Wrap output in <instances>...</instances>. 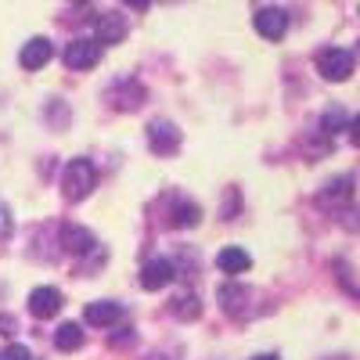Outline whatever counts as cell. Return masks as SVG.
Instances as JSON below:
<instances>
[{"label":"cell","instance_id":"cell-1","mask_svg":"<svg viewBox=\"0 0 360 360\" xmlns=\"http://www.w3.org/2000/svg\"><path fill=\"white\" fill-rule=\"evenodd\" d=\"M94 184H98V173H94V166H90L86 159H72V162L65 166L62 191H65V198H69V202L86 198L90 191H94Z\"/></svg>","mask_w":360,"mask_h":360},{"label":"cell","instance_id":"cell-2","mask_svg":"<svg viewBox=\"0 0 360 360\" xmlns=\"http://www.w3.org/2000/svg\"><path fill=\"white\" fill-rule=\"evenodd\" d=\"M353 65H356V58L346 51V47H324L317 54V72L328 79V83H342L353 76Z\"/></svg>","mask_w":360,"mask_h":360},{"label":"cell","instance_id":"cell-3","mask_svg":"<svg viewBox=\"0 0 360 360\" xmlns=\"http://www.w3.org/2000/svg\"><path fill=\"white\" fill-rule=\"evenodd\" d=\"M101 40H90V37H79V40H72L69 47H65V65L76 72H83V69H94L98 62H101Z\"/></svg>","mask_w":360,"mask_h":360},{"label":"cell","instance_id":"cell-4","mask_svg":"<svg viewBox=\"0 0 360 360\" xmlns=\"http://www.w3.org/2000/svg\"><path fill=\"white\" fill-rule=\"evenodd\" d=\"M58 310H62V292H58V288L40 285V288L29 292V314H33V317L47 321V317H54Z\"/></svg>","mask_w":360,"mask_h":360},{"label":"cell","instance_id":"cell-5","mask_svg":"<svg viewBox=\"0 0 360 360\" xmlns=\"http://www.w3.org/2000/svg\"><path fill=\"white\" fill-rule=\"evenodd\" d=\"M108 98H112V105H115L119 112H134V108L144 105V86H141L137 79H119V83L108 90Z\"/></svg>","mask_w":360,"mask_h":360},{"label":"cell","instance_id":"cell-6","mask_svg":"<svg viewBox=\"0 0 360 360\" xmlns=\"http://www.w3.org/2000/svg\"><path fill=\"white\" fill-rule=\"evenodd\" d=\"M256 33L263 40H281L288 33V15L281 8H263L256 11Z\"/></svg>","mask_w":360,"mask_h":360},{"label":"cell","instance_id":"cell-7","mask_svg":"<svg viewBox=\"0 0 360 360\" xmlns=\"http://www.w3.org/2000/svg\"><path fill=\"white\" fill-rule=\"evenodd\" d=\"M148 141H152L155 155H173L180 148V130L173 123H152V127H148Z\"/></svg>","mask_w":360,"mask_h":360},{"label":"cell","instance_id":"cell-8","mask_svg":"<svg viewBox=\"0 0 360 360\" xmlns=\"http://www.w3.org/2000/svg\"><path fill=\"white\" fill-rule=\"evenodd\" d=\"M173 274H176V266L169 259H152V263H144V270H141V285L148 292H159V288H166L173 281Z\"/></svg>","mask_w":360,"mask_h":360},{"label":"cell","instance_id":"cell-9","mask_svg":"<svg viewBox=\"0 0 360 360\" xmlns=\"http://www.w3.org/2000/svg\"><path fill=\"white\" fill-rule=\"evenodd\" d=\"M51 54H54L51 40L37 37V40H29V44L22 47V54H18V62H22V69H29V72H37V69H44V65L51 62Z\"/></svg>","mask_w":360,"mask_h":360},{"label":"cell","instance_id":"cell-10","mask_svg":"<svg viewBox=\"0 0 360 360\" xmlns=\"http://www.w3.org/2000/svg\"><path fill=\"white\" fill-rule=\"evenodd\" d=\"M119 317H123V307L108 303V299H98V303H90V307L83 310V321H86L90 328H112Z\"/></svg>","mask_w":360,"mask_h":360},{"label":"cell","instance_id":"cell-11","mask_svg":"<svg viewBox=\"0 0 360 360\" xmlns=\"http://www.w3.org/2000/svg\"><path fill=\"white\" fill-rule=\"evenodd\" d=\"M127 33H130V25H127L123 15L105 11V15L98 18V40H101V44H123Z\"/></svg>","mask_w":360,"mask_h":360},{"label":"cell","instance_id":"cell-12","mask_svg":"<svg viewBox=\"0 0 360 360\" xmlns=\"http://www.w3.org/2000/svg\"><path fill=\"white\" fill-rule=\"evenodd\" d=\"M62 245H65V252H79V256H86V252H94V234H90L86 227H76V224H65L62 227Z\"/></svg>","mask_w":360,"mask_h":360},{"label":"cell","instance_id":"cell-13","mask_svg":"<svg viewBox=\"0 0 360 360\" xmlns=\"http://www.w3.org/2000/svg\"><path fill=\"white\" fill-rule=\"evenodd\" d=\"M217 266L224 270V274H245V270L252 266V256L245 252V249H224L220 256H217Z\"/></svg>","mask_w":360,"mask_h":360},{"label":"cell","instance_id":"cell-14","mask_svg":"<svg viewBox=\"0 0 360 360\" xmlns=\"http://www.w3.org/2000/svg\"><path fill=\"white\" fill-rule=\"evenodd\" d=\"M349 195H353V176H335L332 184L317 195V202L321 205H335V202H346Z\"/></svg>","mask_w":360,"mask_h":360},{"label":"cell","instance_id":"cell-15","mask_svg":"<svg viewBox=\"0 0 360 360\" xmlns=\"http://www.w3.org/2000/svg\"><path fill=\"white\" fill-rule=\"evenodd\" d=\"M220 310H227V314H238L245 307V299H249V288H242V285H220Z\"/></svg>","mask_w":360,"mask_h":360},{"label":"cell","instance_id":"cell-16","mask_svg":"<svg viewBox=\"0 0 360 360\" xmlns=\"http://www.w3.org/2000/svg\"><path fill=\"white\" fill-rule=\"evenodd\" d=\"M54 346L62 349V353H72V349H79L83 346V332H79V324H62L54 332Z\"/></svg>","mask_w":360,"mask_h":360},{"label":"cell","instance_id":"cell-17","mask_svg":"<svg viewBox=\"0 0 360 360\" xmlns=\"http://www.w3.org/2000/svg\"><path fill=\"white\" fill-rule=\"evenodd\" d=\"M198 220H202V209L191 205V202H180L173 209V227H195Z\"/></svg>","mask_w":360,"mask_h":360},{"label":"cell","instance_id":"cell-18","mask_svg":"<svg viewBox=\"0 0 360 360\" xmlns=\"http://www.w3.org/2000/svg\"><path fill=\"white\" fill-rule=\"evenodd\" d=\"M173 310H176V317H184V321H195V317L202 314V307H198V299H195V295H180Z\"/></svg>","mask_w":360,"mask_h":360},{"label":"cell","instance_id":"cell-19","mask_svg":"<svg viewBox=\"0 0 360 360\" xmlns=\"http://www.w3.org/2000/svg\"><path fill=\"white\" fill-rule=\"evenodd\" d=\"M342 127H346V115H342L339 108H332V112L324 115V130H328V134H335V130H342Z\"/></svg>","mask_w":360,"mask_h":360},{"label":"cell","instance_id":"cell-20","mask_svg":"<svg viewBox=\"0 0 360 360\" xmlns=\"http://www.w3.org/2000/svg\"><path fill=\"white\" fill-rule=\"evenodd\" d=\"M0 360H33V353H29L25 346H4L0 349Z\"/></svg>","mask_w":360,"mask_h":360},{"label":"cell","instance_id":"cell-21","mask_svg":"<svg viewBox=\"0 0 360 360\" xmlns=\"http://www.w3.org/2000/svg\"><path fill=\"white\" fill-rule=\"evenodd\" d=\"M346 130H349V141L360 148V115H353V119H349V127H346Z\"/></svg>","mask_w":360,"mask_h":360},{"label":"cell","instance_id":"cell-22","mask_svg":"<svg viewBox=\"0 0 360 360\" xmlns=\"http://www.w3.org/2000/svg\"><path fill=\"white\" fill-rule=\"evenodd\" d=\"M0 335H15V321L11 317H0Z\"/></svg>","mask_w":360,"mask_h":360},{"label":"cell","instance_id":"cell-23","mask_svg":"<svg viewBox=\"0 0 360 360\" xmlns=\"http://www.w3.org/2000/svg\"><path fill=\"white\" fill-rule=\"evenodd\" d=\"M123 4H127V8H134V11H144L148 4H152V0H123Z\"/></svg>","mask_w":360,"mask_h":360},{"label":"cell","instance_id":"cell-24","mask_svg":"<svg viewBox=\"0 0 360 360\" xmlns=\"http://www.w3.org/2000/svg\"><path fill=\"white\" fill-rule=\"evenodd\" d=\"M252 360H278L274 353H259V356H252Z\"/></svg>","mask_w":360,"mask_h":360},{"label":"cell","instance_id":"cell-25","mask_svg":"<svg viewBox=\"0 0 360 360\" xmlns=\"http://www.w3.org/2000/svg\"><path fill=\"white\" fill-rule=\"evenodd\" d=\"M148 360H166V356H159V353H152V356H148Z\"/></svg>","mask_w":360,"mask_h":360}]
</instances>
